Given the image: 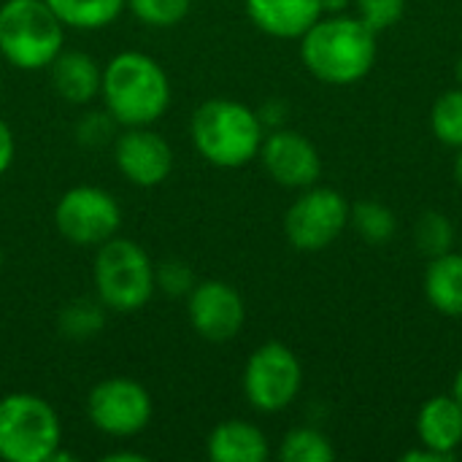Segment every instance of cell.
Segmentation results:
<instances>
[{
    "label": "cell",
    "instance_id": "1",
    "mask_svg": "<svg viewBox=\"0 0 462 462\" xmlns=\"http://www.w3.org/2000/svg\"><path fill=\"white\" fill-rule=\"evenodd\" d=\"M379 32L357 14H322L300 38V60L306 70L330 87L363 81L376 65Z\"/></svg>",
    "mask_w": 462,
    "mask_h": 462
},
{
    "label": "cell",
    "instance_id": "2",
    "mask_svg": "<svg viewBox=\"0 0 462 462\" xmlns=\"http://www.w3.org/2000/svg\"><path fill=\"white\" fill-rule=\"evenodd\" d=\"M100 97L122 127H149L171 106V79L143 51H119L100 79Z\"/></svg>",
    "mask_w": 462,
    "mask_h": 462
},
{
    "label": "cell",
    "instance_id": "3",
    "mask_svg": "<svg viewBox=\"0 0 462 462\" xmlns=\"http://www.w3.org/2000/svg\"><path fill=\"white\" fill-rule=\"evenodd\" d=\"M189 135L206 162L233 171L249 165L260 154L265 125L249 106L230 97H214L200 103L192 114Z\"/></svg>",
    "mask_w": 462,
    "mask_h": 462
},
{
    "label": "cell",
    "instance_id": "4",
    "mask_svg": "<svg viewBox=\"0 0 462 462\" xmlns=\"http://www.w3.org/2000/svg\"><path fill=\"white\" fill-rule=\"evenodd\" d=\"M65 49V24L46 0H5L0 5V54L22 70H41Z\"/></svg>",
    "mask_w": 462,
    "mask_h": 462
},
{
    "label": "cell",
    "instance_id": "5",
    "mask_svg": "<svg viewBox=\"0 0 462 462\" xmlns=\"http://www.w3.org/2000/svg\"><path fill=\"white\" fill-rule=\"evenodd\" d=\"M95 290L106 309L130 314L143 309L157 290V268L143 246L130 238H108L95 254Z\"/></svg>",
    "mask_w": 462,
    "mask_h": 462
},
{
    "label": "cell",
    "instance_id": "6",
    "mask_svg": "<svg viewBox=\"0 0 462 462\" xmlns=\"http://www.w3.org/2000/svg\"><path fill=\"white\" fill-rule=\"evenodd\" d=\"M62 444L57 411L32 393L0 398V460L49 462Z\"/></svg>",
    "mask_w": 462,
    "mask_h": 462
},
{
    "label": "cell",
    "instance_id": "7",
    "mask_svg": "<svg viewBox=\"0 0 462 462\" xmlns=\"http://www.w3.org/2000/svg\"><path fill=\"white\" fill-rule=\"evenodd\" d=\"M303 387V365L298 355L282 344L268 341L257 346L244 368V395L254 411L279 414L290 409Z\"/></svg>",
    "mask_w": 462,
    "mask_h": 462
},
{
    "label": "cell",
    "instance_id": "8",
    "mask_svg": "<svg viewBox=\"0 0 462 462\" xmlns=\"http://www.w3.org/2000/svg\"><path fill=\"white\" fill-rule=\"evenodd\" d=\"M349 200L333 187H306L284 214V236L298 252H322L349 227Z\"/></svg>",
    "mask_w": 462,
    "mask_h": 462
},
{
    "label": "cell",
    "instance_id": "9",
    "mask_svg": "<svg viewBox=\"0 0 462 462\" xmlns=\"http://www.w3.org/2000/svg\"><path fill=\"white\" fill-rule=\"evenodd\" d=\"M57 233L76 246H100L116 236L122 225L119 203L100 187H70L54 208Z\"/></svg>",
    "mask_w": 462,
    "mask_h": 462
},
{
    "label": "cell",
    "instance_id": "10",
    "mask_svg": "<svg viewBox=\"0 0 462 462\" xmlns=\"http://www.w3.org/2000/svg\"><path fill=\"white\" fill-rule=\"evenodd\" d=\"M154 406L143 384L127 376H111L92 387L87 398L89 422L111 439H133L152 422Z\"/></svg>",
    "mask_w": 462,
    "mask_h": 462
},
{
    "label": "cell",
    "instance_id": "11",
    "mask_svg": "<svg viewBox=\"0 0 462 462\" xmlns=\"http://www.w3.org/2000/svg\"><path fill=\"white\" fill-rule=\"evenodd\" d=\"M187 314L195 333L211 344L233 341L244 322H246V306L241 292L227 282H200L187 295Z\"/></svg>",
    "mask_w": 462,
    "mask_h": 462
},
{
    "label": "cell",
    "instance_id": "12",
    "mask_svg": "<svg viewBox=\"0 0 462 462\" xmlns=\"http://www.w3.org/2000/svg\"><path fill=\"white\" fill-rule=\"evenodd\" d=\"M260 162L265 173L287 189H306L314 187L322 176V157L317 146L298 130L276 127L271 135L263 138Z\"/></svg>",
    "mask_w": 462,
    "mask_h": 462
},
{
    "label": "cell",
    "instance_id": "13",
    "mask_svg": "<svg viewBox=\"0 0 462 462\" xmlns=\"http://www.w3.org/2000/svg\"><path fill=\"white\" fill-rule=\"evenodd\" d=\"M119 173L135 187H157L173 171V149L149 127H125L114 143Z\"/></svg>",
    "mask_w": 462,
    "mask_h": 462
},
{
    "label": "cell",
    "instance_id": "14",
    "mask_svg": "<svg viewBox=\"0 0 462 462\" xmlns=\"http://www.w3.org/2000/svg\"><path fill=\"white\" fill-rule=\"evenodd\" d=\"M252 24L279 41H300L322 16L319 0H246Z\"/></svg>",
    "mask_w": 462,
    "mask_h": 462
},
{
    "label": "cell",
    "instance_id": "15",
    "mask_svg": "<svg viewBox=\"0 0 462 462\" xmlns=\"http://www.w3.org/2000/svg\"><path fill=\"white\" fill-rule=\"evenodd\" d=\"M206 455L211 462H265L271 447L257 425L244 420H225L208 433Z\"/></svg>",
    "mask_w": 462,
    "mask_h": 462
},
{
    "label": "cell",
    "instance_id": "16",
    "mask_svg": "<svg viewBox=\"0 0 462 462\" xmlns=\"http://www.w3.org/2000/svg\"><path fill=\"white\" fill-rule=\"evenodd\" d=\"M420 444L457 460L462 447V406L452 395H433L417 414Z\"/></svg>",
    "mask_w": 462,
    "mask_h": 462
},
{
    "label": "cell",
    "instance_id": "17",
    "mask_svg": "<svg viewBox=\"0 0 462 462\" xmlns=\"http://www.w3.org/2000/svg\"><path fill=\"white\" fill-rule=\"evenodd\" d=\"M49 68H51V84L62 100L81 106L89 103L95 95H100L103 68H97V62L89 54L62 49Z\"/></svg>",
    "mask_w": 462,
    "mask_h": 462
},
{
    "label": "cell",
    "instance_id": "18",
    "mask_svg": "<svg viewBox=\"0 0 462 462\" xmlns=\"http://www.w3.org/2000/svg\"><path fill=\"white\" fill-rule=\"evenodd\" d=\"M425 298L428 303L452 319H462V254L447 252L441 257L428 260L425 268Z\"/></svg>",
    "mask_w": 462,
    "mask_h": 462
},
{
    "label": "cell",
    "instance_id": "19",
    "mask_svg": "<svg viewBox=\"0 0 462 462\" xmlns=\"http://www.w3.org/2000/svg\"><path fill=\"white\" fill-rule=\"evenodd\" d=\"M46 3L62 19V24L73 30H100L127 8V0H46Z\"/></svg>",
    "mask_w": 462,
    "mask_h": 462
},
{
    "label": "cell",
    "instance_id": "20",
    "mask_svg": "<svg viewBox=\"0 0 462 462\" xmlns=\"http://www.w3.org/2000/svg\"><path fill=\"white\" fill-rule=\"evenodd\" d=\"M349 225L360 233L363 241H368L374 246H382V244L393 241V236L398 230L395 211L387 203L374 200V198H365V200H360V203H355L349 208Z\"/></svg>",
    "mask_w": 462,
    "mask_h": 462
},
{
    "label": "cell",
    "instance_id": "21",
    "mask_svg": "<svg viewBox=\"0 0 462 462\" xmlns=\"http://www.w3.org/2000/svg\"><path fill=\"white\" fill-rule=\"evenodd\" d=\"M282 462H330L336 460V447L317 428H295L284 436L279 447Z\"/></svg>",
    "mask_w": 462,
    "mask_h": 462
},
{
    "label": "cell",
    "instance_id": "22",
    "mask_svg": "<svg viewBox=\"0 0 462 462\" xmlns=\"http://www.w3.org/2000/svg\"><path fill=\"white\" fill-rule=\"evenodd\" d=\"M414 246L422 257L433 260L455 246V225L447 214L441 211H425L414 222Z\"/></svg>",
    "mask_w": 462,
    "mask_h": 462
},
{
    "label": "cell",
    "instance_id": "23",
    "mask_svg": "<svg viewBox=\"0 0 462 462\" xmlns=\"http://www.w3.org/2000/svg\"><path fill=\"white\" fill-rule=\"evenodd\" d=\"M430 130L444 146L462 149V87L447 89L436 97L430 108Z\"/></svg>",
    "mask_w": 462,
    "mask_h": 462
},
{
    "label": "cell",
    "instance_id": "24",
    "mask_svg": "<svg viewBox=\"0 0 462 462\" xmlns=\"http://www.w3.org/2000/svg\"><path fill=\"white\" fill-rule=\"evenodd\" d=\"M127 5L138 22L165 30L179 24L189 14L192 0H127Z\"/></svg>",
    "mask_w": 462,
    "mask_h": 462
},
{
    "label": "cell",
    "instance_id": "25",
    "mask_svg": "<svg viewBox=\"0 0 462 462\" xmlns=\"http://www.w3.org/2000/svg\"><path fill=\"white\" fill-rule=\"evenodd\" d=\"M357 5V16L374 30V32H384L393 24L401 22L403 11H406V0H355Z\"/></svg>",
    "mask_w": 462,
    "mask_h": 462
},
{
    "label": "cell",
    "instance_id": "26",
    "mask_svg": "<svg viewBox=\"0 0 462 462\" xmlns=\"http://www.w3.org/2000/svg\"><path fill=\"white\" fill-rule=\"evenodd\" d=\"M62 322L68 336H92L100 328V309L97 306H87V303H76L70 309L62 311Z\"/></svg>",
    "mask_w": 462,
    "mask_h": 462
},
{
    "label": "cell",
    "instance_id": "27",
    "mask_svg": "<svg viewBox=\"0 0 462 462\" xmlns=\"http://www.w3.org/2000/svg\"><path fill=\"white\" fill-rule=\"evenodd\" d=\"M157 287H162L168 295H189L195 282L184 263H165L157 268Z\"/></svg>",
    "mask_w": 462,
    "mask_h": 462
},
{
    "label": "cell",
    "instance_id": "28",
    "mask_svg": "<svg viewBox=\"0 0 462 462\" xmlns=\"http://www.w3.org/2000/svg\"><path fill=\"white\" fill-rule=\"evenodd\" d=\"M401 460L403 462H455V457H449V455H444V452H436V449H430V447L420 444L417 449L403 452V455H401Z\"/></svg>",
    "mask_w": 462,
    "mask_h": 462
},
{
    "label": "cell",
    "instance_id": "29",
    "mask_svg": "<svg viewBox=\"0 0 462 462\" xmlns=\"http://www.w3.org/2000/svg\"><path fill=\"white\" fill-rule=\"evenodd\" d=\"M11 162H14V135L8 125L0 119V176L11 168Z\"/></svg>",
    "mask_w": 462,
    "mask_h": 462
},
{
    "label": "cell",
    "instance_id": "30",
    "mask_svg": "<svg viewBox=\"0 0 462 462\" xmlns=\"http://www.w3.org/2000/svg\"><path fill=\"white\" fill-rule=\"evenodd\" d=\"M352 3H355V0H319L322 14H346V8H349Z\"/></svg>",
    "mask_w": 462,
    "mask_h": 462
},
{
    "label": "cell",
    "instance_id": "31",
    "mask_svg": "<svg viewBox=\"0 0 462 462\" xmlns=\"http://www.w3.org/2000/svg\"><path fill=\"white\" fill-rule=\"evenodd\" d=\"M103 460L106 462H143L146 457H143V455H138V452H108Z\"/></svg>",
    "mask_w": 462,
    "mask_h": 462
},
{
    "label": "cell",
    "instance_id": "32",
    "mask_svg": "<svg viewBox=\"0 0 462 462\" xmlns=\"http://www.w3.org/2000/svg\"><path fill=\"white\" fill-rule=\"evenodd\" d=\"M452 398L457 401L462 406V368L457 371V376H455V384H452Z\"/></svg>",
    "mask_w": 462,
    "mask_h": 462
},
{
    "label": "cell",
    "instance_id": "33",
    "mask_svg": "<svg viewBox=\"0 0 462 462\" xmlns=\"http://www.w3.org/2000/svg\"><path fill=\"white\" fill-rule=\"evenodd\" d=\"M455 181L462 187V149H457V157H455Z\"/></svg>",
    "mask_w": 462,
    "mask_h": 462
},
{
    "label": "cell",
    "instance_id": "34",
    "mask_svg": "<svg viewBox=\"0 0 462 462\" xmlns=\"http://www.w3.org/2000/svg\"><path fill=\"white\" fill-rule=\"evenodd\" d=\"M455 79H457V87H462V57L457 60V65H455Z\"/></svg>",
    "mask_w": 462,
    "mask_h": 462
},
{
    "label": "cell",
    "instance_id": "35",
    "mask_svg": "<svg viewBox=\"0 0 462 462\" xmlns=\"http://www.w3.org/2000/svg\"><path fill=\"white\" fill-rule=\"evenodd\" d=\"M0 268H3V246H0Z\"/></svg>",
    "mask_w": 462,
    "mask_h": 462
},
{
    "label": "cell",
    "instance_id": "36",
    "mask_svg": "<svg viewBox=\"0 0 462 462\" xmlns=\"http://www.w3.org/2000/svg\"><path fill=\"white\" fill-rule=\"evenodd\" d=\"M0 87H3V73H0Z\"/></svg>",
    "mask_w": 462,
    "mask_h": 462
}]
</instances>
